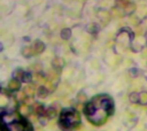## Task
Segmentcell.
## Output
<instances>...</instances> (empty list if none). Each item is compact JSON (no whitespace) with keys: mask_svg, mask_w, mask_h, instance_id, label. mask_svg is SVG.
<instances>
[{"mask_svg":"<svg viewBox=\"0 0 147 131\" xmlns=\"http://www.w3.org/2000/svg\"><path fill=\"white\" fill-rule=\"evenodd\" d=\"M79 112L73 108H65L61 112L59 125L63 130H70L80 124Z\"/></svg>","mask_w":147,"mask_h":131,"instance_id":"6da1fadb","label":"cell"},{"mask_svg":"<svg viewBox=\"0 0 147 131\" xmlns=\"http://www.w3.org/2000/svg\"><path fill=\"white\" fill-rule=\"evenodd\" d=\"M96 111H97V109H96V104L92 100L90 102H87L84 108V113L87 117V118L90 120L92 118V117L95 116V114L96 113Z\"/></svg>","mask_w":147,"mask_h":131,"instance_id":"7a4b0ae2","label":"cell"},{"mask_svg":"<svg viewBox=\"0 0 147 131\" xmlns=\"http://www.w3.org/2000/svg\"><path fill=\"white\" fill-rule=\"evenodd\" d=\"M53 67L56 70H61L62 68L64 67L65 65V62H64V59L61 58V57H55L53 60Z\"/></svg>","mask_w":147,"mask_h":131,"instance_id":"3957f363","label":"cell"},{"mask_svg":"<svg viewBox=\"0 0 147 131\" xmlns=\"http://www.w3.org/2000/svg\"><path fill=\"white\" fill-rule=\"evenodd\" d=\"M20 87H21V83L16 79H12L11 81H9L8 84V88L11 91H17L20 89Z\"/></svg>","mask_w":147,"mask_h":131,"instance_id":"277c9868","label":"cell"},{"mask_svg":"<svg viewBox=\"0 0 147 131\" xmlns=\"http://www.w3.org/2000/svg\"><path fill=\"white\" fill-rule=\"evenodd\" d=\"M86 30L88 33H91V34H95V33H97L98 30H99V27L96 23H90L88 24L87 27H86Z\"/></svg>","mask_w":147,"mask_h":131,"instance_id":"5b68a950","label":"cell"},{"mask_svg":"<svg viewBox=\"0 0 147 131\" xmlns=\"http://www.w3.org/2000/svg\"><path fill=\"white\" fill-rule=\"evenodd\" d=\"M45 116L48 118V119H53L57 116V110L53 107H49L46 112H45Z\"/></svg>","mask_w":147,"mask_h":131,"instance_id":"8992f818","label":"cell"},{"mask_svg":"<svg viewBox=\"0 0 147 131\" xmlns=\"http://www.w3.org/2000/svg\"><path fill=\"white\" fill-rule=\"evenodd\" d=\"M37 94H38V97L40 98V99H45L47 97L48 95V90L47 89V88L41 86L38 88V91H37Z\"/></svg>","mask_w":147,"mask_h":131,"instance_id":"52a82bcc","label":"cell"},{"mask_svg":"<svg viewBox=\"0 0 147 131\" xmlns=\"http://www.w3.org/2000/svg\"><path fill=\"white\" fill-rule=\"evenodd\" d=\"M129 101L132 104H139L140 102V94L136 93V92H133L129 94Z\"/></svg>","mask_w":147,"mask_h":131,"instance_id":"ba28073f","label":"cell"},{"mask_svg":"<svg viewBox=\"0 0 147 131\" xmlns=\"http://www.w3.org/2000/svg\"><path fill=\"white\" fill-rule=\"evenodd\" d=\"M71 30L70 28H64L62 29L61 33H60V37L65 39V40H67L71 38Z\"/></svg>","mask_w":147,"mask_h":131,"instance_id":"9c48e42d","label":"cell"},{"mask_svg":"<svg viewBox=\"0 0 147 131\" xmlns=\"http://www.w3.org/2000/svg\"><path fill=\"white\" fill-rule=\"evenodd\" d=\"M45 50V45L41 41H36L34 44V51L36 53H41Z\"/></svg>","mask_w":147,"mask_h":131,"instance_id":"30bf717a","label":"cell"},{"mask_svg":"<svg viewBox=\"0 0 147 131\" xmlns=\"http://www.w3.org/2000/svg\"><path fill=\"white\" fill-rule=\"evenodd\" d=\"M141 106H147V92H141L140 94V102Z\"/></svg>","mask_w":147,"mask_h":131,"instance_id":"8fae6325","label":"cell"},{"mask_svg":"<svg viewBox=\"0 0 147 131\" xmlns=\"http://www.w3.org/2000/svg\"><path fill=\"white\" fill-rule=\"evenodd\" d=\"M22 54L25 57H30L33 55V50L30 47H28V46L23 47L22 50Z\"/></svg>","mask_w":147,"mask_h":131,"instance_id":"7c38bea8","label":"cell"},{"mask_svg":"<svg viewBox=\"0 0 147 131\" xmlns=\"http://www.w3.org/2000/svg\"><path fill=\"white\" fill-rule=\"evenodd\" d=\"M23 82H30L32 81V76L29 73L27 72H23L22 79H21Z\"/></svg>","mask_w":147,"mask_h":131,"instance_id":"4fadbf2b","label":"cell"},{"mask_svg":"<svg viewBox=\"0 0 147 131\" xmlns=\"http://www.w3.org/2000/svg\"><path fill=\"white\" fill-rule=\"evenodd\" d=\"M34 110H35V112H36L38 115H40V116L43 115L44 112H44V107H43V106H42V105H40V104H37V105L35 106Z\"/></svg>","mask_w":147,"mask_h":131,"instance_id":"5bb4252c","label":"cell"},{"mask_svg":"<svg viewBox=\"0 0 147 131\" xmlns=\"http://www.w3.org/2000/svg\"><path fill=\"white\" fill-rule=\"evenodd\" d=\"M129 75L132 76V77H138L140 75V70L136 69V68H133L129 70Z\"/></svg>","mask_w":147,"mask_h":131,"instance_id":"9a60e30c","label":"cell"},{"mask_svg":"<svg viewBox=\"0 0 147 131\" xmlns=\"http://www.w3.org/2000/svg\"><path fill=\"white\" fill-rule=\"evenodd\" d=\"M30 110H29V107L27 106V105H23L21 106L20 108V112L22 114V115H28L29 113Z\"/></svg>","mask_w":147,"mask_h":131,"instance_id":"2e32d148","label":"cell"},{"mask_svg":"<svg viewBox=\"0 0 147 131\" xmlns=\"http://www.w3.org/2000/svg\"><path fill=\"white\" fill-rule=\"evenodd\" d=\"M24 93L28 95H33L34 93V88H32L31 86H28V87H25V89H24Z\"/></svg>","mask_w":147,"mask_h":131,"instance_id":"e0dca14e","label":"cell"},{"mask_svg":"<svg viewBox=\"0 0 147 131\" xmlns=\"http://www.w3.org/2000/svg\"><path fill=\"white\" fill-rule=\"evenodd\" d=\"M22 74H23V72H22L21 70H16V71L14 72V77H15V79H16V80L22 79Z\"/></svg>","mask_w":147,"mask_h":131,"instance_id":"ac0fdd59","label":"cell"},{"mask_svg":"<svg viewBox=\"0 0 147 131\" xmlns=\"http://www.w3.org/2000/svg\"><path fill=\"white\" fill-rule=\"evenodd\" d=\"M23 131H34V130L30 124L25 123V124L23 125Z\"/></svg>","mask_w":147,"mask_h":131,"instance_id":"d6986e66","label":"cell"},{"mask_svg":"<svg viewBox=\"0 0 147 131\" xmlns=\"http://www.w3.org/2000/svg\"><path fill=\"white\" fill-rule=\"evenodd\" d=\"M134 4H133V3H129V4H127V7H126V11H127V13L134 12V8H135V7H134Z\"/></svg>","mask_w":147,"mask_h":131,"instance_id":"ffe728a7","label":"cell"},{"mask_svg":"<svg viewBox=\"0 0 147 131\" xmlns=\"http://www.w3.org/2000/svg\"><path fill=\"white\" fill-rule=\"evenodd\" d=\"M17 99H18V100H20V101L24 100L26 99V94H25L24 92L19 93V94H17Z\"/></svg>","mask_w":147,"mask_h":131,"instance_id":"44dd1931","label":"cell"},{"mask_svg":"<svg viewBox=\"0 0 147 131\" xmlns=\"http://www.w3.org/2000/svg\"><path fill=\"white\" fill-rule=\"evenodd\" d=\"M78 100L80 102H85V100H86V95L80 93V94H78Z\"/></svg>","mask_w":147,"mask_h":131,"instance_id":"7402d4cb","label":"cell"},{"mask_svg":"<svg viewBox=\"0 0 147 131\" xmlns=\"http://www.w3.org/2000/svg\"><path fill=\"white\" fill-rule=\"evenodd\" d=\"M34 70L35 71H40V70H41V65H40V64H34Z\"/></svg>","mask_w":147,"mask_h":131,"instance_id":"603a6c76","label":"cell"},{"mask_svg":"<svg viewBox=\"0 0 147 131\" xmlns=\"http://www.w3.org/2000/svg\"><path fill=\"white\" fill-rule=\"evenodd\" d=\"M2 50H3V45H2V44L0 43V51H1Z\"/></svg>","mask_w":147,"mask_h":131,"instance_id":"cb8c5ba5","label":"cell"},{"mask_svg":"<svg viewBox=\"0 0 147 131\" xmlns=\"http://www.w3.org/2000/svg\"><path fill=\"white\" fill-rule=\"evenodd\" d=\"M146 38H147V33H146Z\"/></svg>","mask_w":147,"mask_h":131,"instance_id":"d4e9b609","label":"cell"},{"mask_svg":"<svg viewBox=\"0 0 147 131\" xmlns=\"http://www.w3.org/2000/svg\"><path fill=\"white\" fill-rule=\"evenodd\" d=\"M0 90H1V86H0Z\"/></svg>","mask_w":147,"mask_h":131,"instance_id":"484cf974","label":"cell"}]
</instances>
